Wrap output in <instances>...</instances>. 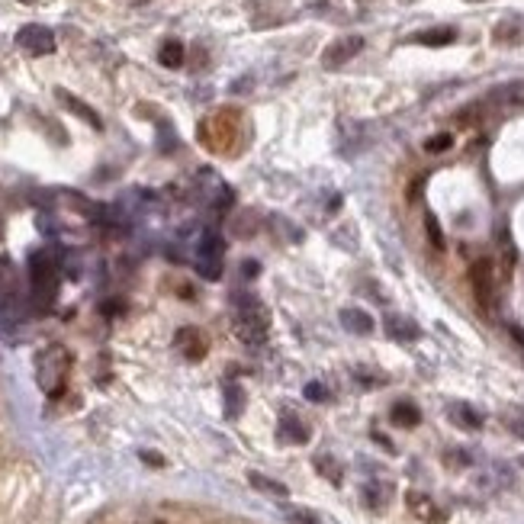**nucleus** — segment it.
Returning <instances> with one entry per match:
<instances>
[{
  "label": "nucleus",
  "instance_id": "obj_24",
  "mask_svg": "<svg viewBox=\"0 0 524 524\" xmlns=\"http://www.w3.org/2000/svg\"><path fill=\"white\" fill-rule=\"evenodd\" d=\"M450 145H454V135H450V132H438V135H431V139L425 142V152L440 154V152H448Z\"/></svg>",
  "mask_w": 524,
  "mask_h": 524
},
{
  "label": "nucleus",
  "instance_id": "obj_28",
  "mask_svg": "<svg viewBox=\"0 0 524 524\" xmlns=\"http://www.w3.org/2000/svg\"><path fill=\"white\" fill-rule=\"evenodd\" d=\"M508 428L518 434V438H524V418H521V415H511V418H508Z\"/></svg>",
  "mask_w": 524,
  "mask_h": 524
},
{
  "label": "nucleus",
  "instance_id": "obj_30",
  "mask_svg": "<svg viewBox=\"0 0 524 524\" xmlns=\"http://www.w3.org/2000/svg\"><path fill=\"white\" fill-rule=\"evenodd\" d=\"M241 270H245V277H258V261H245Z\"/></svg>",
  "mask_w": 524,
  "mask_h": 524
},
{
  "label": "nucleus",
  "instance_id": "obj_8",
  "mask_svg": "<svg viewBox=\"0 0 524 524\" xmlns=\"http://www.w3.org/2000/svg\"><path fill=\"white\" fill-rule=\"evenodd\" d=\"M492 39L502 45H524V16H505L502 23H496Z\"/></svg>",
  "mask_w": 524,
  "mask_h": 524
},
{
  "label": "nucleus",
  "instance_id": "obj_23",
  "mask_svg": "<svg viewBox=\"0 0 524 524\" xmlns=\"http://www.w3.org/2000/svg\"><path fill=\"white\" fill-rule=\"evenodd\" d=\"M425 235H428V241H431V248L434 251H444V232H440V225H438V219L428 212L425 216Z\"/></svg>",
  "mask_w": 524,
  "mask_h": 524
},
{
  "label": "nucleus",
  "instance_id": "obj_16",
  "mask_svg": "<svg viewBox=\"0 0 524 524\" xmlns=\"http://www.w3.org/2000/svg\"><path fill=\"white\" fill-rule=\"evenodd\" d=\"M389 418H392V425H399V428H415L421 421V412L415 402H396Z\"/></svg>",
  "mask_w": 524,
  "mask_h": 524
},
{
  "label": "nucleus",
  "instance_id": "obj_1",
  "mask_svg": "<svg viewBox=\"0 0 524 524\" xmlns=\"http://www.w3.org/2000/svg\"><path fill=\"white\" fill-rule=\"evenodd\" d=\"M68 367H71V354L58 344H52L49 351L39 354V364H35V377H39V386H42L45 396L55 399L58 392L64 389V377H68Z\"/></svg>",
  "mask_w": 524,
  "mask_h": 524
},
{
  "label": "nucleus",
  "instance_id": "obj_3",
  "mask_svg": "<svg viewBox=\"0 0 524 524\" xmlns=\"http://www.w3.org/2000/svg\"><path fill=\"white\" fill-rule=\"evenodd\" d=\"M267 325H270V319H267V309L261 306V302L245 300L241 306H238L235 329H238V338H241V341H248V344H264Z\"/></svg>",
  "mask_w": 524,
  "mask_h": 524
},
{
  "label": "nucleus",
  "instance_id": "obj_21",
  "mask_svg": "<svg viewBox=\"0 0 524 524\" xmlns=\"http://www.w3.org/2000/svg\"><path fill=\"white\" fill-rule=\"evenodd\" d=\"M492 100H496V103L524 106V81H515V84H505V87H499V91H492Z\"/></svg>",
  "mask_w": 524,
  "mask_h": 524
},
{
  "label": "nucleus",
  "instance_id": "obj_14",
  "mask_svg": "<svg viewBox=\"0 0 524 524\" xmlns=\"http://www.w3.org/2000/svg\"><path fill=\"white\" fill-rule=\"evenodd\" d=\"M450 418L460 428H467V431H479L482 428V415L476 412L473 406H467V402H454V406H450Z\"/></svg>",
  "mask_w": 524,
  "mask_h": 524
},
{
  "label": "nucleus",
  "instance_id": "obj_15",
  "mask_svg": "<svg viewBox=\"0 0 524 524\" xmlns=\"http://www.w3.org/2000/svg\"><path fill=\"white\" fill-rule=\"evenodd\" d=\"M454 39H457V29L454 26H434V29L418 33L412 42H418V45H450Z\"/></svg>",
  "mask_w": 524,
  "mask_h": 524
},
{
  "label": "nucleus",
  "instance_id": "obj_5",
  "mask_svg": "<svg viewBox=\"0 0 524 524\" xmlns=\"http://www.w3.org/2000/svg\"><path fill=\"white\" fill-rule=\"evenodd\" d=\"M196 270L203 273L206 280L222 277V238L216 232H206L200 248H196Z\"/></svg>",
  "mask_w": 524,
  "mask_h": 524
},
{
  "label": "nucleus",
  "instance_id": "obj_12",
  "mask_svg": "<svg viewBox=\"0 0 524 524\" xmlns=\"http://www.w3.org/2000/svg\"><path fill=\"white\" fill-rule=\"evenodd\" d=\"M177 348L183 351L187 360H200V357L206 354V341L200 338V331H196V329H181V331H177Z\"/></svg>",
  "mask_w": 524,
  "mask_h": 524
},
{
  "label": "nucleus",
  "instance_id": "obj_6",
  "mask_svg": "<svg viewBox=\"0 0 524 524\" xmlns=\"http://www.w3.org/2000/svg\"><path fill=\"white\" fill-rule=\"evenodd\" d=\"M16 45L29 55H52L55 52V33L49 26H39V23H26L16 33Z\"/></svg>",
  "mask_w": 524,
  "mask_h": 524
},
{
  "label": "nucleus",
  "instance_id": "obj_32",
  "mask_svg": "<svg viewBox=\"0 0 524 524\" xmlns=\"http://www.w3.org/2000/svg\"><path fill=\"white\" fill-rule=\"evenodd\" d=\"M20 4H33V0H20Z\"/></svg>",
  "mask_w": 524,
  "mask_h": 524
},
{
  "label": "nucleus",
  "instance_id": "obj_10",
  "mask_svg": "<svg viewBox=\"0 0 524 524\" xmlns=\"http://www.w3.org/2000/svg\"><path fill=\"white\" fill-rule=\"evenodd\" d=\"M386 335L396 338V341H418L421 329L406 315H386Z\"/></svg>",
  "mask_w": 524,
  "mask_h": 524
},
{
  "label": "nucleus",
  "instance_id": "obj_31",
  "mask_svg": "<svg viewBox=\"0 0 524 524\" xmlns=\"http://www.w3.org/2000/svg\"><path fill=\"white\" fill-rule=\"evenodd\" d=\"M508 335L515 338V341H518V344H521V348H524V329H518V325H508Z\"/></svg>",
  "mask_w": 524,
  "mask_h": 524
},
{
  "label": "nucleus",
  "instance_id": "obj_7",
  "mask_svg": "<svg viewBox=\"0 0 524 524\" xmlns=\"http://www.w3.org/2000/svg\"><path fill=\"white\" fill-rule=\"evenodd\" d=\"M360 49H364V39H360V35H344V39L331 42L329 49L321 52V64H325V68H341V64H348Z\"/></svg>",
  "mask_w": 524,
  "mask_h": 524
},
{
  "label": "nucleus",
  "instance_id": "obj_4",
  "mask_svg": "<svg viewBox=\"0 0 524 524\" xmlns=\"http://www.w3.org/2000/svg\"><path fill=\"white\" fill-rule=\"evenodd\" d=\"M469 287H473L476 302H479L486 312H492V309H496L499 290H496V267H492L489 258H479V261H473V264H469Z\"/></svg>",
  "mask_w": 524,
  "mask_h": 524
},
{
  "label": "nucleus",
  "instance_id": "obj_27",
  "mask_svg": "<svg viewBox=\"0 0 524 524\" xmlns=\"http://www.w3.org/2000/svg\"><path fill=\"white\" fill-rule=\"evenodd\" d=\"M287 518L296 524H319V518H315L312 511H287Z\"/></svg>",
  "mask_w": 524,
  "mask_h": 524
},
{
  "label": "nucleus",
  "instance_id": "obj_11",
  "mask_svg": "<svg viewBox=\"0 0 524 524\" xmlns=\"http://www.w3.org/2000/svg\"><path fill=\"white\" fill-rule=\"evenodd\" d=\"M280 440H287V444H306L309 440V431L293 412H283L280 415V428H277Z\"/></svg>",
  "mask_w": 524,
  "mask_h": 524
},
{
  "label": "nucleus",
  "instance_id": "obj_29",
  "mask_svg": "<svg viewBox=\"0 0 524 524\" xmlns=\"http://www.w3.org/2000/svg\"><path fill=\"white\" fill-rule=\"evenodd\" d=\"M142 460H148L152 467H164V460H161V457L154 454V450H142Z\"/></svg>",
  "mask_w": 524,
  "mask_h": 524
},
{
  "label": "nucleus",
  "instance_id": "obj_13",
  "mask_svg": "<svg viewBox=\"0 0 524 524\" xmlns=\"http://www.w3.org/2000/svg\"><path fill=\"white\" fill-rule=\"evenodd\" d=\"M341 325L348 331H354V335H370L373 331V319L364 312V309H341Z\"/></svg>",
  "mask_w": 524,
  "mask_h": 524
},
{
  "label": "nucleus",
  "instance_id": "obj_25",
  "mask_svg": "<svg viewBox=\"0 0 524 524\" xmlns=\"http://www.w3.org/2000/svg\"><path fill=\"white\" fill-rule=\"evenodd\" d=\"M315 467H319V473H321V476L329 473V479L335 482V486H338V482H341V469H338L331 460H325V457H319V460H315Z\"/></svg>",
  "mask_w": 524,
  "mask_h": 524
},
{
  "label": "nucleus",
  "instance_id": "obj_17",
  "mask_svg": "<svg viewBox=\"0 0 524 524\" xmlns=\"http://www.w3.org/2000/svg\"><path fill=\"white\" fill-rule=\"evenodd\" d=\"M409 508H412V515H418L421 521H440L438 505L428 496H421V492H409Z\"/></svg>",
  "mask_w": 524,
  "mask_h": 524
},
{
  "label": "nucleus",
  "instance_id": "obj_19",
  "mask_svg": "<svg viewBox=\"0 0 524 524\" xmlns=\"http://www.w3.org/2000/svg\"><path fill=\"white\" fill-rule=\"evenodd\" d=\"M16 290V267L10 258H4L0 254V300H7V296H13Z\"/></svg>",
  "mask_w": 524,
  "mask_h": 524
},
{
  "label": "nucleus",
  "instance_id": "obj_20",
  "mask_svg": "<svg viewBox=\"0 0 524 524\" xmlns=\"http://www.w3.org/2000/svg\"><path fill=\"white\" fill-rule=\"evenodd\" d=\"M225 415L229 418H238L241 415V406H245V392H241V386L238 383H225Z\"/></svg>",
  "mask_w": 524,
  "mask_h": 524
},
{
  "label": "nucleus",
  "instance_id": "obj_9",
  "mask_svg": "<svg viewBox=\"0 0 524 524\" xmlns=\"http://www.w3.org/2000/svg\"><path fill=\"white\" fill-rule=\"evenodd\" d=\"M55 97H58V103H62V106H68V110L74 113V116H81V119H84V123H91L93 129H103V119H100V116H97V110H93V106H87L84 100H77L74 93L62 91V87H58V91H55Z\"/></svg>",
  "mask_w": 524,
  "mask_h": 524
},
{
  "label": "nucleus",
  "instance_id": "obj_2",
  "mask_svg": "<svg viewBox=\"0 0 524 524\" xmlns=\"http://www.w3.org/2000/svg\"><path fill=\"white\" fill-rule=\"evenodd\" d=\"M29 267H33V296H35V302H39V309H49L52 300H55V290H58L55 258H52L49 251L33 254Z\"/></svg>",
  "mask_w": 524,
  "mask_h": 524
},
{
  "label": "nucleus",
  "instance_id": "obj_26",
  "mask_svg": "<svg viewBox=\"0 0 524 524\" xmlns=\"http://www.w3.org/2000/svg\"><path fill=\"white\" fill-rule=\"evenodd\" d=\"M306 399L309 402H325V399H329V389L321 383H306Z\"/></svg>",
  "mask_w": 524,
  "mask_h": 524
},
{
  "label": "nucleus",
  "instance_id": "obj_22",
  "mask_svg": "<svg viewBox=\"0 0 524 524\" xmlns=\"http://www.w3.org/2000/svg\"><path fill=\"white\" fill-rule=\"evenodd\" d=\"M158 62L164 64V68H181V64H183V45L177 42V39L164 42V45H161V52H158Z\"/></svg>",
  "mask_w": 524,
  "mask_h": 524
},
{
  "label": "nucleus",
  "instance_id": "obj_18",
  "mask_svg": "<svg viewBox=\"0 0 524 524\" xmlns=\"http://www.w3.org/2000/svg\"><path fill=\"white\" fill-rule=\"evenodd\" d=\"M248 482H251L254 489H261V492H267V496H280V499H287L290 496V489L283 486V482H277V479H267V476H261V473H248Z\"/></svg>",
  "mask_w": 524,
  "mask_h": 524
}]
</instances>
